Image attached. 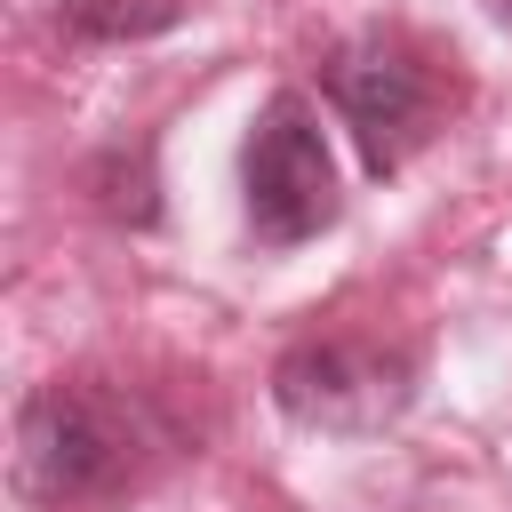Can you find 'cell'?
Here are the masks:
<instances>
[{
  "label": "cell",
  "mask_w": 512,
  "mask_h": 512,
  "mask_svg": "<svg viewBox=\"0 0 512 512\" xmlns=\"http://www.w3.org/2000/svg\"><path fill=\"white\" fill-rule=\"evenodd\" d=\"M240 208H248V232L264 248H296V240L328 232L336 208H344L336 160H328V136H320V112L296 88H280L256 112L248 144H240Z\"/></svg>",
  "instance_id": "3957f363"
},
{
  "label": "cell",
  "mask_w": 512,
  "mask_h": 512,
  "mask_svg": "<svg viewBox=\"0 0 512 512\" xmlns=\"http://www.w3.org/2000/svg\"><path fill=\"white\" fill-rule=\"evenodd\" d=\"M192 0H56V32L80 48H128V40H160L184 24Z\"/></svg>",
  "instance_id": "5b68a950"
},
{
  "label": "cell",
  "mask_w": 512,
  "mask_h": 512,
  "mask_svg": "<svg viewBox=\"0 0 512 512\" xmlns=\"http://www.w3.org/2000/svg\"><path fill=\"white\" fill-rule=\"evenodd\" d=\"M488 16H496V24H512V0H488Z\"/></svg>",
  "instance_id": "52a82bcc"
},
{
  "label": "cell",
  "mask_w": 512,
  "mask_h": 512,
  "mask_svg": "<svg viewBox=\"0 0 512 512\" xmlns=\"http://www.w3.org/2000/svg\"><path fill=\"white\" fill-rule=\"evenodd\" d=\"M320 88H328V104L344 112L368 176H392V168L440 128V104H448L440 64H432L408 32H352L344 48H328Z\"/></svg>",
  "instance_id": "7a4b0ae2"
},
{
  "label": "cell",
  "mask_w": 512,
  "mask_h": 512,
  "mask_svg": "<svg viewBox=\"0 0 512 512\" xmlns=\"http://www.w3.org/2000/svg\"><path fill=\"white\" fill-rule=\"evenodd\" d=\"M272 400L304 432H384L416 400V360L400 344H352V336H304L272 368Z\"/></svg>",
  "instance_id": "277c9868"
},
{
  "label": "cell",
  "mask_w": 512,
  "mask_h": 512,
  "mask_svg": "<svg viewBox=\"0 0 512 512\" xmlns=\"http://www.w3.org/2000/svg\"><path fill=\"white\" fill-rule=\"evenodd\" d=\"M88 184H96V208H104L112 224H152V216H160V200H152V144H136V152L112 144Z\"/></svg>",
  "instance_id": "8992f818"
},
{
  "label": "cell",
  "mask_w": 512,
  "mask_h": 512,
  "mask_svg": "<svg viewBox=\"0 0 512 512\" xmlns=\"http://www.w3.org/2000/svg\"><path fill=\"white\" fill-rule=\"evenodd\" d=\"M144 456H152L144 408L96 376H56L16 408V488L40 512L112 504L120 488H136Z\"/></svg>",
  "instance_id": "6da1fadb"
}]
</instances>
